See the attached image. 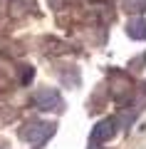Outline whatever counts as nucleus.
I'll return each mask as SVG.
<instances>
[{"label":"nucleus","instance_id":"obj_1","mask_svg":"<svg viewBox=\"0 0 146 149\" xmlns=\"http://www.w3.org/2000/svg\"><path fill=\"white\" fill-rule=\"evenodd\" d=\"M52 134H55V124L52 122H32L30 127L22 129V139L30 142L32 147H42Z\"/></svg>","mask_w":146,"mask_h":149},{"label":"nucleus","instance_id":"obj_2","mask_svg":"<svg viewBox=\"0 0 146 149\" xmlns=\"http://www.w3.org/2000/svg\"><path fill=\"white\" fill-rule=\"evenodd\" d=\"M35 104L40 107V109H45V112H55V109H60V104H62V97H60L57 90L45 87V90H40L35 95Z\"/></svg>","mask_w":146,"mask_h":149},{"label":"nucleus","instance_id":"obj_3","mask_svg":"<svg viewBox=\"0 0 146 149\" xmlns=\"http://www.w3.org/2000/svg\"><path fill=\"white\" fill-rule=\"evenodd\" d=\"M114 132H116V122H114V119H104V122L94 124V129H92V142H94V144L109 142V139L114 137Z\"/></svg>","mask_w":146,"mask_h":149},{"label":"nucleus","instance_id":"obj_4","mask_svg":"<svg viewBox=\"0 0 146 149\" xmlns=\"http://www.w3.org/2000/svg\"><path fill=\"white\" fill-rule=\"evenodd\" d=\"M126 35L134 37V40H146V20H141V17L129 20V25H126Z\"/></svg>","mask_w":146,"mask_h":149}]
</instances>
